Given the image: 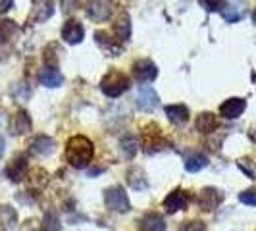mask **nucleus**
I'll return each instance as SVG.
<instances>
[{
  "mask_svg": "<svg viewBox=\"0 0 256 231\" xmlns=\"http://www.w3.org/2000/svg\"><path fill=\"white\" fill-rule=\"evenodd\" d=\"M92 154H94V146L83 135L72 137L68 141V144H66V158H68V162L74 168H79V170L85 168L92 160Z\"/></svg>",
  "mask_w": 256,
  "mask_h": 231,
  "instance_id": "obj_1",
  "label": "nucleus"
},
{
  "mask_svg": "<svg viewBox=\"0 0 256 231\" xmlns=\"http://www.w3.org/2000/svg\"><path fill=\"white\" fill-rule=\"evenodd\" d=\"M129 89V77L126 74H122V72H110V74H106L102 77V81H100V90H102L106 96H110V98H116V96H120L122 92H126Z\"/></svg>",
  "mask_w": 256,
  "mask_h": 231,
  "instance_id": "obj_2",
  "label": "nucleus"
},
{
  "mask_svg": "<svg viewBox=\"0 0 256 231\" xmlns=\"http://www.w3.org/2000/svg\"><path fill=\"white\" fill-rule=\"evenodd\" d=\"M142 146H144L146 154L160 152L168 146L166 137L162 135V129L158 128L156 124H148L146 128L142 129Z\"/></svg>",
  "mask_w": 256,
  "mask_h": 231,
  "instance_id": "obj_3",
  "label": "nucleus"
},
{
  "mask_svg": "<svg viewBox=\"0 0 256 231\" xmlns=\"http://www.w3.org/2000/svg\"><path fill=\"white\" fill-rule=\"evenodd\" d=\"M104 202L112 212H129V208H131L128 192L124 191V187H120V185L108 187L104 191Z\"/></svg>",
  "mask_w": 256,
  "mask_h": 231,
  "instance_id": "obj_4",
  "label": "nucleus"
},
{
  "mask_svg": "<svg viewBox=\"0 0 256 231\" xmlns=\"http://www.w3.org/2000/svg\"><path fill=\"white\" fill-rule=\"evenodd\" d=\"M52 14H54V0H31V14L27 20L31 24H42L50 20Z\"/></svg>",
  "mask_w": 256,
  "mask_h": 231,
  "instance_id": "obj_5",
  "label": "nucleus"
},
{
  "mask_svg": "<svg viewBox=\"0 0 256 231\" xmlns=\"http://www.w3.org/2000/svg\"><path fill=\"white\" fill-rule=\"evenodd\" d=\"M137 106L141 108L142 112H154L158 106H160V98H158V92L148 87V85H142L137 94Z\"/></svg>",
  "mask_w": 256,
  "mask_h": 231,
  "instance_id": "obj_6",
  "label": "nucleus"
},
{
  "mask_svg": "<svg viewBox=\"0 0 256 231\" xmlns=\"http://www.w3.org/2000/svg\"><path fill=\"white\" fill-rule=\"evenodd\" d=\"M222 200H224V194H222V191L214 189V187H204L202 191L198 192V198H196L198 206H200L204 212H210V210L218 208Z\"/></svg>",
  "mask_w": 256,
  "mask_h": 231,
  "instance_id": "obj_7",
  "label": "nucleus"
},
{
  "mask_svg": "<svg viewBox=\"0 0 256 231\" xmlns=\"http://www.w3.org/2000/svg\"><path fill=\"white\" fill-rule=\"evenodd\" d=\"M133 76L141 83H150L158 76V68L150 60H137L133 64Z\"/></svg>",
  "mask_w": 256,
  "mask_h": 231,
  "instance_id": "obj_8",
  "label": "nucleus"
},
{
  "mask_svg": "<svg viewBox=\"0 0 256 231\" xmlns=\"http://www.w3.org/2000/svg\"><path fill=\"white\" fill-rule=\"evenodd\" d=\"M189 204V196L183 189H176L164 198V208L168 214H176L178 210H185Z\"/></svg>",
  "mask_w": 256,
  "mask_h": 231,
  "instance_id": "obj_9",
  "label": "nucleus"
},
{
  "mask_svg": "<svg viewBox=\"0 0 256 231\" xmlns=\"http://www.w3.org/2000/svg\"><path fill=\"white\" fill-rule=\"evenodd\" d=\"M87 14L94 22H104L112 16V2L110 0H90L87 6Z\"/></svg>",
  "mask_w": 256,
  "mask_h": 231,
  "instance_id": "obj_10",
  "label": "nucleus"
},
{
  "mask_svg": "<svg viewBox=\"0 0 256 231\" xmlns=\"http://www.w3.org/2000/svg\"><path fill=\"white\" fill-rule=\"evenodd\" d=\"M94 40H96V44H98L108 56H118V54H122V40H120V38H112L106 31H96V33H94Z\"/></svg>",
  "mask_w": 256,
  "mask_h": 231,
  "instance_id": "obj_11",
  "label": "nucleus"
},
{
  "mask_svg": "<svg viewBox=\"0 0 256 231\" xmlns=\"http://www.w3.org/2000/svg\"><path fill=\"white\" fill-rule=\"evenodd\" d=\"M85 37V29L77 20H68L64 29H62V38L68 44H79Z\"/></svg>",
  "mask_w": 256,
  "mask_h": 231,
  "instance_id": "obj_12",
  "label": "nucleus"
},
{
  "mask_svg": "<svg viewBox=\"0 0 256 231\" xmlns=\"http://www.w3.org/2000/svg\"><path fill=\"white\" fill-rule=\"evenodd\" d=\"M244 108H246V102L243 98H230V100H226L220 106V114L224 116L226 120H235V118H239L243 114Z\"/></svg>",
  "mask_w": 256,
  "mask_h": 231,
  "instance_id": "obj_13",
  "label": "nucleus"
},
{
  "mask_svg": "<svg viewBox=\"0 0 256 231\" xmlns=\"http://www.w3.org/2000/svg\"><path fill=\"white\" fill-rule=\"evenodd\" d=\"M10 129H12L14 135H26V133H29V131H31V118L27 116V112L18 110V112L12 116Z\"/></svg>",
  "mask_w": 256,
  "mask_h": 231,
  "instance_id": "obj_14",
  "label": "nucleus"
},
{
  "mask_svg": "<svg viewBox=\"0 0 256 231\" xmlns=\"http://www.w3.org/2000/svg\"><path fill=\"white\" fill-rule=\"evenodd\" d=\"M166 116L172 124L183 126L189 122V108L185 104H170L166 106Z\"/></svg>",
  "mask_w": 256,
  "mask_h": 231,
  "instance_id": "obj_15",
  "label": "nucleus"
},
{
  "mask_svg": "<svg viewBox=\"0 0 256 231\" xmlns=\"http://www.w3.org/2000/svg\"><path fill=\"white\" fill-rule=\"evenodd\" d=\"M139 228H141V231H166V222L160 214L148 212L142 216Z\"/></svg>",
  "mask_w": 256,
  "mask_h": 231,
  "instance_id": "obj_16",
  "label": "nucleus"
},
{
  "mask_svg": "<svg viewBox=\"0 0 256 231\" xmlns=\"http://www.w3.org/2000/svg\"><path fill=\"white\" fill-rule=\"evenodd\" d=\"M27 168H29V164H27L26 156H18L16 160H12V164L8 166L6 174H8V178H10V180L18 183V181H22L24 178H26Z\"/></svg>",
  "mask_w": 256,
  "mask_h": 231,
  "instance_id": "obj_17",
  "label": "nucleus"
},
{
  "mask_svg": "<svg viewBox=\"0 0 256 231\" xmlns=\"http://www.w3.org/2000/svg\"><path fill=\"white\" fill-rule=\"evenodd\" d=\"M40 83L44 85V87H48V89H54V87H60L62 83H64V77L62 74L56 70V68H44L42 72H40Z\"/></svg>",
  "mask_w": 256,
  "mask_h": 231,
  "instance_id": "obj_18",
  "label": "nucleus"
},
{
  "mask_svg": "<svg viewBox=\"0 0 256 231\" xmlns=\"http://www.w3.org/2000/svg\"><path fill=\"white\" fill-rule=\"evenodd\" d=\"M194 128L198 133H212L214 129L218 128V120H216V116L212 114V112H202V114L196 118V124H194Z\"/></svg>",
  "mask_w": 256,
  "mask_h": 231,
  "instance_id": "obj_19",
  "label": "nucleus"
},
{
  "mask_svg": "<svg viewBox=\"0 0 256 231\" xmlns=\"http://www.w3.org/2000/svg\"><path fill=\"white\" fill-rule=\"evenodd\" d=\"M54 148H56V142L46 135H40L33 141V152L38 156H50L54 152Z\"/></svg>",
  "mask_w": 256,
  "mask_h": 231,
  "instance_id": "obj_20",
  "label": "nucleus"
},
{
  "mask_svg": "<svg viewBox=\"0 0 256 231\" xmlns=\"http://www.w3.org/2000/svg\"><path fill=\"white\" fill-rule=\"evenodd\" d=\"M114 33L120 40H128L131 37V20L128 12H122V16L118 18V22L114 24Z\"/></svg>",
  "mask_w": 256,
  "mask_h": 231,
  "instance_id": "obj_21",
  "label": "nucleus"
},
{
  "mask_svg": "<svg viewBox=\"0 0 256 231\" xmlns=\"http://www.w3.org/2000/svg\"><path fill=\"white\" fill-rule=\"evenodd\" d=\"M128 181L129 185L133 189H137V191H144L148 187V180H146V176H144V172L141 168H131L128 172Z\"/></svg>",
  "mask_w": 256,
  "mask_h": 231,
  "instance_id": "obj_22",
  "label": "nucleus"
},
{
  "mask_svg": "<svg viewBox=\"0 0 256 231\" xmlns=\"http://www.w3.org/2000/svg\"><path fill=\"white\" fill-rule=\"evenodd\" d=\"M20 35V27L12 20H2L0 22V42H10L12 38Z\"/></svg>",
  "mask_w": 256,
  "mask_h": 231,
  "instance_id": "obj_23",
  "label": "nucleus"
},
{
  "mask_svg": "<svg viewBox=\"0 0 256 231\" xmlns=\"http://www.w3.org/2000/svg\"><path fill=\"white\" fill-rule=\"evenodd\" d=\"M16 222H18V214H16L12 206H0V226H2V230H14Z\"/></svg>",
  "mask_w": 256,
  "mask_h": 231,
  "instance_id": "obj_24",
  "label": "nucleus"
},
{
  "mask_svg": "<svg viewBox=\"0 0 256 231\" xmlns=\"http://www.w3.org/2000/svg\"><path fill=\"white\" fill-rule=\"evenodd\" d=\"M208 166V158H206L204 154H191V156H187V160H185V170L187 172H191V174H196V172H200V170H204Z\"/></svg>",
  "mask_w": 256,
  "mask_h": 231,
  "instance_id": "obj_25",
  "label": "nucleus"
},
{
  "mask_svg": "<svg viewBox=\"0 0 256 231\" xmlns=\"http://www.w3.org/2000/svg\"><path fill=\"white\" fill-rule=\"evenodd\" d=\"M120 148L122 152L126 154L128 158H133L137 150H139V142H137V137L135 135H126L122 141H120Z\"/></svg>",
  "mask_w": 256,
  "mask_h": 231,
  "instance_id": "obj_26",
  "label": "nucleus"
},
{
  "mask_svg": "<svg viewBox=\"0 0 256 231\" xmlns=\"http://www.w3.org/2000/svg\"><path fill=\"white\" fill-rule=\"evenodd\" d=\"M42 231H60V216L56 210H46L42 218Z\"/></svg>",
  "mask_w": 256,
  "mask_h": 231,
  "instance_id": "obj_27",
  "label": "nucleus"
},
{
  "mask_svg": "<svg viewBox=\"0 0 256 231\" xmlns=\"http://www.w3.org/2000/svg\"><path fill=\"white\" fill-rule=\"evenodd\" d=\"M222 14H224L226 22L233 24V22H239V20L243 18V8H241V6H235V4H230V6H226V8L222 10Z\"/></svg>",
  "mask_w": 256,
  "mask_h": 231,
  "instance_id": "obj_28",
  "label": "nucleus"
},
{
  "mask_svg": "<svg viewBox=\"0 0 256 231\" xmlns=\"http://www.w3.org/2000/svg\"><path fill=\"white\" fill-rule=\"evenodd\" d=\"M237 166L244 172V176H248L250 180H256V162L254 160H248V158H243L237 162Z\"/></svg>",
  "mask_w": 256,
  "mask_h": 231,
  "instance_id": "obj_29",
  "label": "nucleus"
},
{
  "mask_svg": "<svg viewBox=\"0 0 256 231\" xmlns=\"http://www.w3.org/2000/svg\"><path fill=\"white\" fill-rule=\"evenodd\" d=\"M12 94H14V96H18L22 102H26L27 98L31 96V90L27 89L24 83H20V85H16V87L12 89Z\"/></svg>",
  "mask_w": 256,
  "mask_h": 231,
  "instance_id": "obj_30",
  "label": "nucleus"
},
{
  "mask_svg": "<svg viewBox=\"0 0 256 231\" xmlns=\"http://www.w3.org/2000/svg\"><path fill=\"white\" fill-rule=\"evenodd\" d=\"M202 4L208 12H220L226 8V0H202Z\"/></svg>",
  "mask_w": 256,
  "mask_h": 231,
  "instance_id": "obj_31",
  "label": "nucleus"
},
{
  "mask_svg": "<svg viewBox=\"0 0 256 231\" xmlns=\"http://www.w3.org/2000/svg\"><path fill=\"white\" fill-rule=\"evenodd\" d=\"M239 200L244 202V204L256 206V189H248V191H243L239 194Z\"/></svg>",
  "mask_w": 256,
  "mask_h": 231,
  "instance_id": "obj_32",
  "label": "nucleus"
},
{
  "mask_svg": "<svg viewBox=\"0 0 256 231\" xmlns=\"http://www.w3.org/2000/svg\"><path fill=\"white\" fill-rule=\"evenodd\" d=\"M31 181H33L35 185H44V183H46V172H42V170L31 172Z\"/></svg>",
  "mask_w": 256,
  "mask_h": 231,
  "instance_id": "obj_33",
  "label": "nucleus"
},
{
  "mask_svg": "<svg viewBox=\"0 0 256 231\" xmlns=\"http://www.w3.org/2000/svg\"><path fill=\"white\" fill-rule=\"evenodd\" d=\"M181 231H206V228L202 222H187V224L181 228Z\"/></svg>",
  "mask_w": 256,
  "mask_h": 231,
  "instance_id": "obj_34",
  "label": "nucleus"
},
{
  "mask_svg": "<svg viewBox=\"0 0 256 231\" xmlns=\"http://www.w3.org/2000/svg\"><path fill=\"white\" fill-rule=\"evenodd\" d=\"M20 231H40V228L37 226V222H33V220H27L26 224L22 226V230Z\"/></svg>",
  "mask_w": 256,
  "mask_h": 231,
  "instance_id": "obj_35",
  "label": "nucleus"
},
{
  "mask_svg": "<svg viewBox=\"0 0 256 231\" xmlns=\"http://www.w3.org/2000/svg\"><path fill=\"white\" fill-rule=\"evenodd\" d=\"M14 0H0V14L8 12L10 8H12Z\"/></svg>",
  "mask_w": 256,
  "mask_h": 231,
  "instance_id": "obj_36",
  "label": "nucleus"
},
{
  "mask_svg": "<svg viewBox=\"0 0 256 231\" xmlns=\"http://www.w3.org/2000/svg\"><path fill=\"white\" fill-rule=\"evenodd\" d=\"M248 137L256 142V128H250V131H248Z\"/></svg>",
  "mask_w": 256,
  "mask_h": 231,
  "instance_id": "obj_37",
  "label": "nucleus"
},
{
  "mask_svg": "<svg viewBox=\"0 0 256 231\" xmlns=\"http://www.w3.org/2000/svg\"><path fill=\"white\" fill-rule=\"evenodd\" d=\"M2 156H4V139L0 137V158H2Z\"/></svg>",
  "mask_w": 256,
  "mask_h": 231,
  "instance_id": "obj_38",
  "label": "nucleus"
},
{
  "mask_svg": "<svg viewBox=\"0 0 256 231\" xmlns=\"http://www.w3.org/2000/svg\"><path fill=\"white\" fill-rule=\"evenodd\" d=\"M252 22H254V24H256V12L252 14Z\"/></svg>",
  "mask_w": 256,
  "mask_h": 231,
  "instance_id": "obj_39",
  "label": "nucleus"
}]
</instances>
